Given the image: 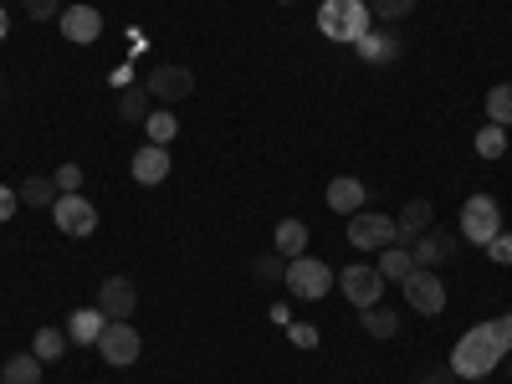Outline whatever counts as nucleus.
<instances>
[{"label": "nucleus", "mask_w": 512, "mask_h": 384, "mask_svg": "<svg viewBox=\"0 0 512 384\" xmlns=\"http://www.w3.org/2000/svg\"><path fill=\"white\" fill-rule=\"evenodd\" d=\"M507 354H512V349L502 344L497 323H477V328H466V333L456 338V349H451V374H461V379H487Z\"/></svg>", "instance_id": "f257e3e1"}, {"label": "nucleus", "mask_w": 512, "mask_h": 384, "mask_svg": "<svg viewBox=\"0 0 512 384\" xmlns=\"http://www.w3.org/2000/svg\"><path fill=\"white\" fill-rule=\"evenodd\" d=\"M318 31L328 41H349V47H359V41L374 31V16L364 0H323L318 6Z\"/></svg>", "instance_id": "f03ea898"}, {"label": "nucleus", "mask_w": 512, "mask_h": 384, "mask_svg": "<svg viewBox=\"0 0 512 384\" xmlns=\"http://www.w3.org/2000/svg\"><path fill=\"white\" fill-rule=\"evenodd\" d=\"M282 287H287L292 297H303V303H318V297H328V292H333V267H328V262H318V256H292Z\"/></svg>", "instance_id": "7ed1b4c3"}, {"label": "nucleus", "mask_w": 512, "mask_h": 384, "mask_svg": "<svg viewBox=\"0 0 512 384\" xmlns=\"http://www.w3.org/2000/svg\"><path fill=\"white\" fill-rule=\"evenodd\" d=\"M497 231H502V205L492 195H466V205H461V241L487 246Z\"/></svg>", "instance_id": "20e7f679"}, {"label": "nucleus", "mask_w": 512, "mask_h": 384, "mask_svg": "<svg viewBox=\"0 0 512 384\" xmlns=\"http://www.w3.org/2000/svg\"><path fill=\"white\" fill-rule=\"evenodd\" d=\"M98 354H103V364L128 369V364H139L144 338H139V328L128 323V318H108V328H103V338H98Z\"/></svg>", "instance_id": "39448f33"}, {"label": "nucleus", "mask_w": 512, "mask_h": 384, "mask_svg": "<svg viewBox=\"0 0 512 384\" xmlns=\"http://www.w3.org/2000/svg\"><path fill=\"white\" fill-rule=\"evenodd\" d=\"M400 241V226L395 216H379V210H359V216H349V246L359 251H384Z\"/></svg>", "instance_id": "423d86ee"}, {"label": "nucleus", "mask_w": 512, "mask_h": 384, "mask_svg": "<svg viewBox=\"0 0 512 384\" xmlns=\"http://www.w3.org/2000/svg\"><path fill=\"white\" fill-rule=\"evenodd\" d=\"M52 221H57L62 236H93L98 231V205L88 195H57Z\"/></svg>", "instance_id": "0eeeda50"}, {"label": "nucleus", "mask_w": 512, "mask_h": 384, "mask_svg": "<svg viewBox=\"0 0 512 384\" xmlns=\"http://www.w3.org/2000/svg\"><path fill=\"white\" fill-rule=\"evenodd\" d=\"M400 287H405V303H410L420 318H436V313L446 308V287H441V277H436V272L415 267V272H410Z\"/></svg>", "instance_id": "6e6552de"}, {"label": "nucleus", "mask_w": 512, "mask_h": 384, "mask_svg": "<svg viewBox=\"0 0 512 384\" xmlns=\"http://www.w3.org/2000/svg\"><path fill=\"white\" fill-rule=\"evenodd\" d=\"M338 292H344L354 308H374L379 297H384V277H379V267H364V262H354V267H344V272H338Z\"/></svg>", "instance_id": "1a4fd4ad"}, {"label": "nucleus", "mask_w": 512, "mask_h": 384, "mask_svg": "<svg viewBox=\"0 0 512 384\" xmlns=\"http://www.w3.org/2000/svg\"><path fill=\"white\" fill-rule=\"evenodd\" d=\"M149 98H164V103H180V98H190L195 93V72L190 67H180V62H164V67H154L149 72Z\"/></svg>", "instance_id": "9d476101"}, {"label": "nucleus", "mask_w": 512, "mask_h": 384, "mask_svg": "<svg viewBox=\"0 0 512 384\" xmlns=\"http://www.w3.org/2000/svg\"><path fill=\"white\" fill-rule=\"evenodd\" d=\"M57 26H62V36L72 41V47H93V41L103 36V16L93 6H67L57 16Z\"/></svg>", "instance_id": "9b49d317"}, {"label": "nucleus", "mask_w": 512, "mask_h": 384, "mask_svg": "<svg viewBox=\"0 0 512 384\" xmlns=\"http://www.w3.org/2000/svg\"><path fill=\"white\" fill-rule=\"evenodd\" d=\"M98 308H103L108 318H134V308H139V287H134V277H103V287H98Z\"/></svg>", "instance_id": "f8f14e48"}, {"label": "nucleus", "mask_w": 512, "mask_h": 384, "mask_svg": "<svg viewBox=\"0 0 512 384\" xmlns=\"http://www.w3.org/2000/svg\"><path fill=\"white\" fill-rule=\"evenodd\" d=\"M410 256H415V267H425V272H431V267H446L451 256H456V236L431 226L425 236H415V241H410Z\"/></svg>", "instance_id": "ddd939ff"}, {"label": "nucleus", "mask_w": 512, "mask_h": 384, "mask_svg": "<svg viewBox=\"0 0 512 384\" xmlns=\"http://www.w3.org/2000/svg\"><path fill=\"white\" fill-rule=\"evenodd\" d=\"M364 180H354V175H338V180H328V210H333V216H359V210H364Z\"/></svg>", "instance_id": "4468645a"}, {"label": "nucleus", "mask_w": 512, "mask_h": 384, "mask_svg": "<svg viewBox=\"0 0 512 384\" xmlns=\"http://www.w3.org/2000/svg\"><path fill=\"white\" fill-rule=\"evenodd\" d=\"M134 180L139 185H164L169 180V149L164 144H144V149H134Z\"/></svg>", "instance_id": "2eb2a0df"}, {"label": "nucleus", "mask_w": 512, "mask_h": 384, "mask_svg": "<svg viewBox=\"0 0 512 384\" xmlns=\"http://www.w3.org/2000/svg\"><path fill=\"white\" fill-rule=\"evenodd\" d=\"M395 226H400V241L410 246L415 236H425V231H431V226H436V205L415 195V200H410V205L400 210V216H395Z\"/></svg>", "instance_id": "dca6fc26"}, {"label": "nucleus", "mask_w": 512, "mask_h": 384, "mask_svg": "<svg viewBox=\"0 0 512 384\" xmlns=\"http://www.w3.org/2000/svg\"><path fill=\"white\" fill-rule=\"evenodd\" d=\"M103 328H108V313L103 308H77L67 318V338H72V344H82V349H93L98 338H103Z\"/></svg>", "instance_id": "f3484780"}, {"label": "nucleus", "mask_w": 512, "mask_h": 384, "mask_svg": "<svg viewBox=\"0 0 512 384\" xmlns=\"http://www.w3.org/2000/svg\"><path fill=\"white\" fill-rule=\"evenodd\" d=\"M272 251L282 256V262H292V256H303V251H308V226L297 221V216L277 221V231H272Z\"/></svg>", "instance_id": "a211bd4d"}, {"label": "nucleus", "mask_w": 512, "mask_h": 384, "mask_svg": "<svg viewBox=\"0 0 512 384\" xmlns=\"http://www.w3.org/2000/svg\"><path fill=\"white\" fill-rule=\"evenodd\" d=\"M354 52H359V62L384 67V62H395V57H400V36H390V31H369Z\"/></svg>", "instance_id": "6ab92c4d"}, {"label": "nucleus", "mask_w": 512, "mask_h": 384, "mask_svg": "<svg viewBox=\"0 0 512 384\" xmlns=\"http://www.w3.org/2000/svg\"><path fill=\"white\" fill-rule=\"evenodd\" d=\"M410 272H415V256H410L405 241H395V246L379 251V277H384V282H405Z\"/></svg>", "instance_id": "aec40b11"}, {"label": "nucleus", "mask_w": 512, "mask_h": 384, "mask_svg": "<svg viewBox=\"0 0 512 384\" xmlns=\"http://www.w3.org/2000/svg\"><path fill=\"white\" fill-rule=\"evenodd\" d=\"M67 328H36V338H31V354L41 359V364H57L62 354H67Z\"/></svg>", "instance_id": "412c9836"}, {"label": "nucleus", "mask_w": 512, "mask_h": 384, "mask_svg": "<svg viewBox=\"0 0 512 384\" xmlns=\"http://www.w3.org/2000/svg\"><path fill=\"white\" fill-rule=\"evenodd\" d=\"M359 328H364L369 338H395V333H400V318L384 308V303H374V308H359Z\"/></svg>", "instance_id": "4be33fe9"}, {"label": "nucleus", "mask_w": 512, "mask_h": 384, "mask_svg": "<svg viewBox=\"0 0 512 384\" xmlns=\"http://www.w3.org/2000/svg\"><path fill=\"white\" fill-rule=\"evenodd\" d=\"M0 384H41V359L36 354H11L0 369Z\"/></svg>", "instance_id": "5701e85b"}, {"label": "nucleus", "mask_w": 512, "mask_h": 384, "mask_svg": "<svg viewBox=\"0 0 512 384\" xmlns=\"http://www.w3.org/2000/svg\"><path fill=\"white\" fill-rule=\"evenodd\" d=\"M144 134H149V144H175V134H180V118H175V108H159V113H149V118H144Z\"/></svg>", "instance_id": "b1692460"}, {"label": "nucleus", "mask_w": 512, "mask_h": 384, "mask_svg": "<svg viewBox=\"0 0 512 384\" xmlns=\"http://www.w3.org/2000/svg\"><path fill=\"white\" fill-rule=\"evenodd\" d=\"M57 180H47V175H31L26 185H21V205H36V210H47V205H57Z\"/></svg>", "instance_id": "393cba45"}, {"label": "nucleus", "mask_w": 512, "mask_h": 384, "mask_svg": "<svg viewBox=\"0 0 512 384\" xmlns=\"http://www.w3.org/2000/svg\"><path fill=\"white\" fill-rule=\"evenodd\" d=\"M487 123L512 128V82H497V88L487 93Z\"/></svg>", "instance_id": "a878e982"}, {"label": "nucleus", "mask_w": 512, "mask_h": 384, "mask_svg": "<svg viewBox=\"0 0 512 384\" xmlns=\"http://www.w3.org/2000/svg\"><path fill=\"white\" fill-rule=\"evenodd\" d=\"M118 118L123 123H144L149 118V88H123L118 93Z\"/></svg>", "instance_id": "bb28decb"}, {"label": "nucleus", "mask_w": 512, "mask_h": 384, "mask_svg": "<svg viewBox=\"0 0 512 384\" xmlns=\"http://www.w3.org/2000/svg\"><path fill=\"white\" fill-rule=\"evenodd\" d=\"M477 154H482V159H502V154H507V128L487 123L482 134H477Z\"/></svg>", "instance_id": "cd10ccee"}, {"label": "nucleus", "mask_w": 512, "mask_h": 384, "mask_svg": "<svg viewBox=\"0 0 512 384\" xmlns=\"http://www.w3.org/2000/svg\"><path fill=\"white\" fill-rule=\"evenodd\" d=\"M369 6V16H379V21H405L410 11H415V0H364Z\"/></svg>", "instance_id": "c85d7f7f"}, {"label": "nucleus", "mask_w": 512, "mask_h": 384, "mask_svg": "<svg viewBox=\"0 0 512 384\" xmlns=\"http://www.w3.org/2000/svg\"><path fill=\"white\" fill-rule=\"evenodd\" d=\"M287 277V262L272 251V256H256V282H282Z\"/></svg>", "instance_id": "c756f323"}, {"label": "nucleus", "mask_w": 512, "mask_h": 384, "mask_svg": "<svg viewBox=\"0 0 512 384\" xmlns=\"http://www.w3.org/2000/svg\"><path fill=\"white\" fill-rule=\"evenodd\" d=\"M21 11H26L31 21H52V16H62L67 6H62V0H21Z\"/></svg>", "instance_id": "7c9ffc66"}, {"label": "nucleus", "mask_w": 512, "mask_h": 384, "mask_svg": "<svg viewBox=\"0 0 512 384\" xmlns=\"http://www.w3.org/2000/svg\"><path fill=\"white\" fill-rule=\"evenodd\" d=\"M52 180H57V190H62V195H82V164H62Z\"/></svg>", "instance_id": "2f4dec72"}, {"label": "nucleus", "mask_w": 512, "mask_h": 384, "mask_svg": "<svg viewBox=\"0 0 512 384\" xmlns=\"http://www.w3.org/2000/svg\"><path fill=\"white\" fill-rule=\"evenodd\" d=\"M482 251L492 256L497 267H507V262H512V231H497V236H492V241H487Z\"/></svg>", "instance_id": "473e14b6"}, {"label": "nucleus", "mask_w": 512, "mask_h": 384, "mask_svg": "<svg viewBox=\"0 0 512 384\" xmlns=\"http://www.w3.org/2000/svg\"><path fill=\"white\" fill-rule=\"evenodd\" d=\"M287 338H292L297 349H318V338H323V333H318L313 323H287Z\"/></svg>", "instance_id": "72a5a7b5"}, {"label": "nucleus", "mask_w": 512, "mask_h": 384, "mask_svg": "<svg viewBox=\"0 0 512 384\" xmlns=\"http://www.w3.org/2000/svg\"><path fill=\"white\" fill-rule=\"evenodd\" d=\"M21 210V190H11V185H0V221H11Z\"/></svg>", "instance_id": "f704fd0d"}, {"label": "nucleus", "mask_w": 512, "mask_h": 384, "mask_svg": "<svg viewBox=\"0 0 512 384\" xmlns=\"http://www.w3.org/2000/svg\"><path fill=\"white\" fill-rule=\"evenodd\" d=\"M420 384H456L451 369H431V374H420Z\"/></svg>", "instance_id": "c9c22d12"}, {"label": "nucleus", "mask_w": 512, "mask_h": 384, "mask_svg": "<svg viewBox=\"0 0 512 384\" xmlns=\"http://www.w3.org/2000/svg\"><path fill=\"white\" fill-rule=\"evenodd\" d=\"M497 333H502V344L512 349V313H507V318H497Z\"/></svg>", "instance_id": "e433bc0d"}, {"label": "nucleus", "mask_w": 512, "mask_h": 384, "mask_svg": "<svg viewBox=\"0 0 512 384\" xmlns=\"http://www.w3.org/2000/svg\"><path fill=\"white\" fill-rule=\"evenodd\" d=\"M6 31H11V16H6V6H0V41H6Z\"/></svg>", "instance_id": "4c0bfd02"}, {"label": "nucleus", "mask_w": 512, "mask_h": 384, "mask_svg": "<svg viewBox=\"0 0 512 384\" xmlns=\"http://www.w3.org/2000/svg\"><path fill=\"white\" fill-rule=\"evenodd\" d=\"M461 384H487V379H461Z\"/></svg>", "instance_id": "58836bf2"}, {"label": "nucleus", "mask_w": 512, "mask_h": 384, "mask_svg": "<svg viewBox=\"0 0 512 384\" xmlns=\"http://www.w3.org/2000/svg\"><path fill=\"white\" fill-rule=\"evenodd\" d=\"M282 6H292V0H282Z\"/></svg>", "instance_id": "ea45409f"}, {"label": "nucleus", "mask_w": 512, "mask_h": 384, "mask_svg": "<svg viewBox=\"0 0 512 384\" xmlns=\"http://www.w3.org/2000/svg\"><path fill=\"white\" fill-rule=\"evenodd\" d=\"M507 359H512V354H507ZM507 369H512V364H507Z\"/></svg>", "instance_id": "a19ab883"}]
</instances>
